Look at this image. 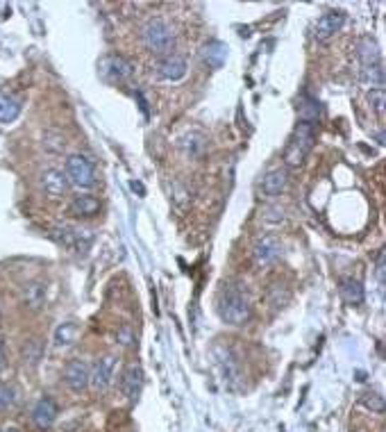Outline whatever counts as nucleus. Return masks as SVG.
I'll list each match as a JSON object with an SVG mask.
<instances>
[{
  "mask_svg": "<svg viewBox=\"0 0 386 432\" xmlns=\"http://www.w3.org/2000/svg\"><path fill=\"white\" fill-rule=\"evenodd\" d=\"M218 314L228 326L234 328L245 326L250 321V300L239 285L234 283L223 285L218 294Z\"/></svg>",
  "mask_w": 386,
  "mask_h": 432,
  "instance_id": "obj_1",
  "label": "nucleus"
},
{
  "mask_svg": "<svg viewBox=\"0 0 386 432\" xmlns=\"http://www.w3.org/2000/svg\"><path fill=\"white\" fill-rule=\"evenodd\" d=\"M141 39L148 50H153L155 55H170V50L175 48V30L164 18H150L141 30Z\"/></svg>",
  "mask_w": 386,
  "mask_h": 432,
  "instance_id": "obj_2",
  "label": "nucleus"
},
{
  "mask_svg": "<svg viewBox=\"0 0 386 432\" xmlns=\"http://www.w3.org/2000/svg\"><path fill=\"white\" fill-rule=\"evenodd\" d=\"M314 139H316V127H314L312 121L298 123L291 142H288V146H286V153H284L286 166H300V164H303L307 153L314 148Z\"/></svg>",
  "mask_w": 386,
  "mask_h": 432,
  "instance_id": "obj_3",
  "label": "nucleus"
},
{
  "mask_svg": "<svg viewBox=\"0 0 386 432\" xmlns=\"http://www.w3.org/2000/svg\"><path fill=\"white\" fill-rule=\"evenodd\" d=\"M52 239L59 246H64L66 251L73 253H87L93 244V234L87 228H75V225H57L52 230Z\"/></svg>",
  "mask_w": 386,
  "mask_h": 432,
  "instance_id": "obj_4",
  "label": "nucleus"
},
{
  "mask_svg": "<svg viewBox=\"0 0 386 432\" xmlns=\"http://www.w3.org/2000/svg\"><path fill=\"white\" fill-rule=\"evenodd\" d=\"M66 178L71 185L80 189H91L95 185V171L93 164L84 155H71L66 159Z\"/></svg>",
  "mask_w": 386,
  "mask_h": 432,
  "instance_id": "obj_5",
  "label": "nucleus"
},
{
  "mask_svg": "<svg viewBox=\"0 0 386 432\" xmlns=\"http://www.w3.org/2000/svg\"><path fill=\"white\" fill-rule=\"evenodd\" d=\"M103 80L107 82H125L132 78V64L121 55H105L98 64Z\"/></svg>",
  "mask_w": 386,
  "mask_h": 432,
  "instance_id": "obj_6",
  "label": "nucleus"
},
{
  "mask_svg": "<svg viewBox=\"0 0 386 432\" xmlns=\"http://www.w3.org/2000/svg\"><path fill=\"white\" fill-rule=\"evenodd\" d=\"M114 373H116V358L114 355H105L98 362H95L89 385L95 389V392H107L114 382Z\"/></svg>",
  "mask_w": 386,
  "mask_h": 432,
  "instance_id": "obj_7",
  "label": "nucleus"
},
{
  "mask_svg": "<svg viewBox=\"0 0 386 432\" xmlns=\"http://www.w3.org/2000/svg\"><path fill=\"white\" fill-rule=\"evenodd\" d=\"M89 377H91V371H89L87 362H82V360H71L66 364V369H64V382H66L69 389L75 394H82L84 389L89 387Z\"/></svg>",
  "mask_w": 386,
  "mask_h": 432,
  "instance_id": "obj_8",
  "label": "nucleus"
},
{
  "mask_svg": "<svg viewBox=\"0 0 386 432\" xmlns=\"http://www.w3.org/2000/svg\"><path fill=\"white\" fill-rule=\"evenodd\" d=\"M46 298H48V287L41 280H30V283L21 287V305L30 312H39L46 305Z\"/></svg>",
  "mask_w": 386,
  "mask_h": 432,
  "instance_id": "obj_9",
  "label": "nucleus"
},
{
  "mask_svg": "<svg viewBox=\"0 0 386 432\" xmlns=\"http://www.w3.org/2000/svg\"><path fill=\"white\" fill-rule=\"evenodd\" d=\"M343 23H346V14H343L341 9H329V12H325L323 16L316 21L314 37L318 41H327V39H332L343 28Z\"/></svg>",
  "mask_w": 386,
  "mask_h": 432,
  "instance_id": "obj_10",
  "label": "nucleus"
},
{
  "mask_svg": "<svg viewBox=\"0 0 386 432\" xmlns=\"http://www.w3.org/2000/svg\"><path fill=\"white\" fill-rule=\"evenodd\" d=\"M57 419V405L52 398L41 396L39 401L32 407V424H35L37 430H48Z\"/></svg>",
  "mask_w": 386,
  "mask_h": 432,
  "instance_id": "obj_11",
  "label": "nucleus"
},
{
  "mask_svg": "<svg viewBox=\"0 0 386 432\" xmlns=\"http://www.w3.org/2000/svg\"><path fill=\"white\" fill-rule=\"evenodd\" d=\"M41 189H44L50 198H62L69 191V178L66 173L59 169H46L41 173Z\"/></svg>",
  "mask_w": 386,
  "mask_h": 432,
  "instance_id": "obj_12",
  "label": "nucleus"
},
{
  "mask_svg": "<svg viewBox=\"0 0 386 432\" xmlns=\"http://www.w3.org/2000/svg\"><path fill=\"white\" fill-rule=\"evenodd\" d=\"M144 387V369L139 364H130L125 366L123 377H121V392L127 401H136L139 394H141Z\"/></svg>",
  "mask_w": 386,
  "mask_h": 432,
  "instance_id": "obj_13",
  "label": "nucleus"
},
{
  "mask_svg": "<svg viewBox=\"0 0 386 432\" xmlns=\"http://www.w3.org/2000/svg\"><path fill=\"white\" fill-rule=\"evenodd\" d=\"M252 255H255V262L259 266L273 264L275 259L280 257V241H277L275 237H262V239L255 244Z\"/></svg>",
  "mask_w": 386,
  "mask_h": 432,
  "instance_id": "obj_14",
  "label": "nucleus"
},
{
  "mask_svg": "<svg viewBox=\"0 0 386 432\" xmlns=\"http://www.w3.org/2000/svg\"><path fill=\"white\" fill-rule=\"evenodd\" d=\"M157 73H159V78H162V80L177 82L187 75V62L182 59L180 55H166L162 62H159Z\"/></svg>",
  "mask_w": 386,
  "mask_h": 432,
  "instance_id": "obj_15",
  "label": "nucleus"
},
{
  "mask_svg": "<svg viewBox=\"0 0 386 432\" xmlns=\"http://www.w3.org/2000/svg\"><path fill=\"white\" fill-rule=\"evenodd\" d=\"M262 189L266 196H280L286 189V171L284 169H271L262 180Z\"/></svg>",
  "mask_w": 386,
  "mask_h": 432,
  "instance_id": "obj_16",
  "label": "nucleus"
},
{
  "mask_svg": "<svg viewBox=\"0 0 386 432\" xmlns=\"http://www.w3.org/2000/svg\"><path fill=\"white\" fill-rule=\"evenodd\" d=\"M339 291H341V298L346 300L348 305H361V302H363V285L355 278L341 280Z\"/></svg>",
  "mask_w": 386,
  "mask_h": 432,
  "instance_id": "obj_17",
  "label": "nucleus"
},
{
  "mask_svg": "<svg viewBox=\"0 0 386 432\" xmlns=\"http://www.w3.org/2000/svg\"><path fill=\"white\" fill-rule=\"evenodd\" d=\"M214 355H216V362L221 366L225 380H237V362H234L232 351L225 348V346H216V348H214Z\"/></svg>",
  "mask_w": 386,
  "mask_h": 432,
  "instance_id": "obj_18",
  "label": "nucleus"
},
{
  "mask_svg": "<svg viewBox=\"0 0 386 432\" xmlns=\"http://www.w3.org/2000/svg\"><path fill=\"white\" fill-rule=\"evenodd\" d=\"M80 337V326L73 321H66V323H59L57 330H55V346L57 348H69Z\"/></svg>",
  "mask_w": 386,
  "mask_h": 432,
  "instance_id": "obj_19",
  "label": "nucleus"
},
{
  "mask_svg": "<svg viewBox=\"0 0 386 432\" xmlns=\"http://www.w3.org/2000/svg\"><path fill=\"white\" fill-rule=\"evenodd\" d=\"M100 210V200L95 198V196H78L71 205H69V212L73 216H93V214H98Z\"/></svg>",
  "mask_w": 386,
  "mask_h": 432,
  "instance_id": "obj_20",
  "label": "nucleus"
},
{
  "mask_svg": "<svg viewBox=\"0 0 386 432\" xmlns=\"http://www.w3.org/2000/svg\"><path fill=\"white\" fill-rule=\"evenodd\" d=\"M359 59H361V67L363 69H370V67H378L380 64V52H378V43L373 39H361L359 41Z\"/></svg>",
  "mask_w": 386,
  "mask_h": 432,
  "instance_id": "obj_21",
  "label": "nucleus"
},
{
  "mask_svg": "<svg viewBox=\"0 0 386 432\" xmlns=\"http://www.w3.org/2000/svg\"><path fill=\"white\" fill-rule=\"evenodd\" d=\"M202 57H205V62L211 69H221L225 64V57H228V48H225L221 41H211L205 46V50H202Z\"/></svg>",
  "mask_w": 386,
  "mask_h": 432,
  "instance_id": "obj_22",
  "label": "nucleus"
},
{
  "mask_svg": "<svg viewBox=\"0 0 386 432\" xmlns=\"http://www.w3.org/2000/svg\"><path fill=\"white\" fill-rule=\"evenodd\" d=\"M21 114V105L12 96L0 93V123H14Z\"/></svg>",
  "mask_w": 386,
  "mask_h": 432,
  "instance_id": "obj_23",
  "label": "nucleus"
},
{
  "mask_svg": "<svg viewBox=\"0 0 386 432\" xmlns=\"http://www.w3.org/2000/svg\"><path fill=\"white\" fill-rule=\"evenodd\" d=\"M41 353H44V346L39 339H28L23 346V364L25 366H37L41 360Z\"/></svg>",
  "mask_w": 386,
  "mask_h": 432,
  "instance_id": "obj_24",
  "label": "nucleus"
},
{
  "mask_svg": "<svg viewBox=\"0 0 386 432\" xmlns=\"http://www.w3.org/2000/svg\"><path fill=\"white\" fill-rule=\"evenodd\" d=\"M18 401V392L12 385H0V412H7L12 409Z\"/></svg>",
  "mask_w": 386,
  "mask_h": 432,
  "instance_id": "obj_25",
  "label": "nucleus"
},
{
  "mask_svg": "<svg viewBox=\"0 0 386 432\" xmlns=\"http://www.w3.org/2000/svg\"><path fill=\"white\" fill-rule=\"evenodd\" d=\"M363 405H366L368 409H373L375 414H382L384 412V398L380 394H375V392H368V394H363Z\"/></svg>",
  "mask_w": 386,
  "mask_h": 432,
  "instance_id": "obj_26",
  "label": "nucleus"
},
{
  "mask_svg": "<svg viewBox=\"0 0 386 432\" xmlns=\"http://www.w3.org/2000/svg\"><path fill=\"white\" fill-rule=\"evenodd\" d=\"M368 101H370V107L375 112H378L380 116H384V105H386V93L384 89H373L368 93Z\"/></svg>",
  "mask_w": 386,
  "mask_h": 432,
  "instance_id": "obj_27",
  "label": "nucleus"
},
{
  "mask_svg": "<svg viewBox=\"0 0 386 432\" xmlns=\"http://www.w3.org/2000/svg\"><path fill=\"white\" fill-rule=\"evenodd\" d=\"M116 339H119L123 346H132L134 343V337H132V332L127 330V328H121L119 330V334H116Z\"/></svg>",
  "mask_w": 386,
  "mask_h": 432,
  "instance_id": "obj_28",
  "label": "nucleus"
},
{
  "mask_svg": "<svg viewBox=\"0 0 386 432\" xmlns=\"http://www.w3.org/2000/svg\"><path fill=\"white\" fill-rule=\"evenodd\" d=\"M378 280L384 287V253H380V259H378Z\"/></svg>",
  "mask_w": 386,
  "mask_h": 432,
  "instance_id": "obj_29",
  "label": "nucleus"
},
{
  "mask_svg": "<svg viewBox=\"0 0 386 432\" xmlns=\"http://www.w3.org/2000/svg\"><path fill=\"white\" fill-rule=\"evenodd\" d=\"M5 366V353H3V339H0V369Z\"/></svg>",
  "mask_w": 386,
  "mask_h": 432,
  "instance_id": "obj_30",
  "label": "nucleus"
},
{
  "mask_svg": "<svg viewBox=\"0 0 386 432\" xmlns=\"http://www.w3.org/2000/svg\"><path fill=\"white\" fill-rule=\"evenodd\" d=\"M0 432H18L16 428H5V430H0Z\"/></svg>",
  "mask_w": 386,
  "mask_h": 432,
  "instance_id": "obj_31",
  "label": "nucleus"
}]
</instances>
